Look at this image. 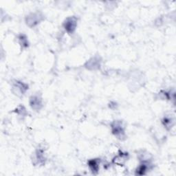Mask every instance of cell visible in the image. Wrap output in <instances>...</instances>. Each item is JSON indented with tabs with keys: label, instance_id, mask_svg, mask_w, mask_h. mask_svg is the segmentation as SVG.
Here are the masks:
<instances>
[{
	"label": "cell",
	"instance_id": "cell-1",
	"mask_svg": "<svg viewBox=\"0 0 176 176\" xmlns=\"http://www.w3.org/2000/svg\"><path fill=\"white\" fill-rule=\"evenodd\" d=\"M76 22H77V20L75 17H70L67 19V20L64 23V28L67 33L70 34L74 33L76 27Z\"/></svg>",
	"mask_w": 176,
	"mask_h": 176
},
{
	"label": "cell",
	"instance_id": "cell-2",
	"mask_svg": "<svg viewBox=\"0 0 176 176\" xmlns=\"http://www.w3.org/2000/svg\"><path fill=\"white\" fill-rule=\"evenodd\" d=\"M112 132L116 135H121L124 133V129L121 122L119 121L114 122L112 125Z\"/></svg>",
	"mask_w": 176,
	"mask_h": 176
},
{
	"label": "cell",
	"instance_id": "cell-3",
	"mask_svg": "<svg viewBox=\"0 0 176 176\" xmlns=\"http://www.w3.org/2000/svg\"><path fill=\"white\" fill-rule=\"evenodd\" d=\"M30 105L34 109H39V106L41 105V101L38 96H33L30 100Z\"/></svg>",
	"mask_w": 176,
	"mask_h": 176
},
{
	"label": "cell",
	"instance_id": "cell-4",
	"mask_svg": "<svg viewBox=\"0 0 176 176\" xmlns=\"http://www.w3.org/2000/svg\"><path fill=\"white\" fill-rule=\"evenodd\" d=\"M89 166H90L93 172H97L99 168V161L97 160H92L89 161Z\"/></svg>",
	"mask_w": 176,
	"mask_h": 176
},
{
	"label": "cell",
	"instance_id": "cell-5",
	"mask_svg": "<svg viewBox=\"0 0 176 176\" xmlns=\"http://www.w3.org/2000/svg\"><path fill=\"white\" fill-rule=\"evenodd\" d=\"M20 40H21V41H22V43H23V46H25V47H26V46H28V45H27V44H28L27 40H26V39H25V38H24V37H23L22 35L21 36Z\"/></svg>",
	"mask_w": 176,
	"mask_h": 176
}]
</instances>
